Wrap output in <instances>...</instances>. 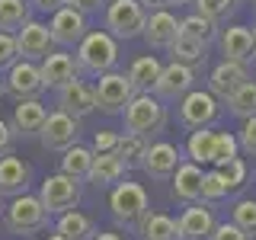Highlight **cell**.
Segmentation results:
<instances>
[{
    "mask_svg": "<svg viewBox=\"0 0 256 240\" xmlns=\"http://www.w3.org/2000/svg\"><path fill=\"white\" fill-rule=\"evenodd\" d=\"M74 61H77L80 74H90V77L112 74L118 64V42L102 29H90L84 36V42L77 45Z\"/></svg>",
    "mask_w": 256,
    "mask_h": 240,
    "instance_id": "1",
    "label": "cell"
},
{
    "mask_svg": "<svg viewBox=\"0 0 256 240\" xmlns=\"http://www.w3.org/2000/svg\"><path fill=\"white\" fill-rule=\"evenodd\" d=\"M125 118V134H134V138H154L166 128V106L160 100H154L150 93H134V100L125 106L122 112Z\"/></svg>",
    "mask_w": 256,
    "mask_h": 240,
    "instance_id": "2",
    "label": "cell"
},
{
    "mask_svg": "<svg viewBox=\"0 0 256 240\" xmlns=\"http://www.w3.org/2000/svg\"><path fill=\"white\" fill-rule=\"evenodd\" d=\"M109 208H112V218L122 224V228L138 230V224L148 218V212H150L148 189H144L141 182H128V180L118 182V186H112Z\"/></svg>",
    "mask_w": 256,
    "mask_h": 240,
    "instance_id": "3",
    "label": "cell"
},
{
    "mask_svg": "<svg viewBox=\"0 0 256 240\" xmlns=\"http://www.w3.org/2000/svg\"><path fill=\"white\" fill-rule=\"evenodd\" d=\"M48 218L52 214L42 208V202H38V196H16L10 198V205L4 208V224L10 234H38V230L48 228Z\"/></svg>",
    "mask_w": 256,
    "mask_h": 240,
    "instance_id": "4",
    "label": "cell"
},
{
    "mask_svg": "<svg viewBox=\"0 0 256 240\" xmlns=\"http://www.w3.org/2000/svg\"><path fill=\"white\" fill-rule=\"evenodd\" d=\"M38 202L48 214H68V212H77L80 205V182L70 180L64 173H52L45 176L42 189H38Z\"/></svg>",
    "mask_w": 256,
    "mask_h": 240,
    "instance_id": "5",
    "label": "cell"
},
{
    "mask_svg": "<svg viewBox=\"0 0 256 240\" xmlns=\"http://www.w3.org/2000/svg\"><path fill=\"white\" fill-rule=\"evenodd\" d=\"M144 20H148V10H144L138 0H112L106 6V29H109L112 38L141 36Z\"/></svg>",
    "mask_w": 256,
    "mask_h": 240,
    "instance_id": "6",
    "label": "cell"
},
{
    "mask_svg": "<svg viewBox=\"0 0 256 240\" xmlns=\"http://www.w3.org/2000/svg\"><path fill=\"white\" fill-rule=\"evenodd\" d=\"M221 116V106L208 90H192L180 100V122L189 132H202V128L214 125Z\"/></svg>",
    "mask_w": 256,
    "mask_h": 240,
    "instance_id": "7",
    "label": "cell"
},
{
    "mask_svg": "<svg viewBox=\"0 0 256 240\" xmlns=\"http://www.w3.org/2000/svg\"><path fill=\"white\" fill-rule=\"evenodd\" d=\"M93 100H96V109H102L106 116H116V112H125V106L134 100V90H132L125 74L112 70V74H102L96 80Z\"/></svg>",
    "mask_w": 256,
    "mask_h": 240,
    "instance_id": "8",
    "label": "cell"
},
{
    "mask_svg": "<svg viewBox=\"0 0 256 240\" xmlns=\"http://www.w3.org/2000/svg\"><path fill=\"white\" fill-rule=\"evenodd\" d=\"M13 38H16V52H20V61H29V64L45 61L48 54L54 52L52 32H48V26H45V22H38V20H29Z\"/></svg>",
    "mask_w": 256,
    "mask_h": 240,
    "instance_id": "9",
    "label": "cell"
},
{
    "mask_svg": "<svg viewBox=\"0 0 256 240\" xmlns=\"http://www.w3.org/2000/svg\"><path fill=\"white\" fill-rule=\"evenodd\" d=\"M80 138V122L77 118H70V116H64V112H48V118H45V125H42V132H38V141H42V148L45 150H68V148H74Z\"/></svg>",
    "mask_w": 256,
    "mask_h": 240,
    "instance_id": "10",
    "label": "cell"
},
{
    "mask_svg": "<svg viewBox=\"0 0 256 240\" xmlns=\"http://www.w3.org/2000/svg\"><path fill=\"white\" fill-rule=\"evenodd\" d=\"M42 74H38V64H29V61H16L10 70H6V84H4V93H10L16 102H26V100H38L42 93Z\"/></svg>",
    "mask_w": 256,
    "mask_h": 240,
    "instance_id": "11",
    "label": "cell"
},
{
    "mask_svg": "<svg viewBox=\"0 0 256 240\" xmlns=\"http://www.w3.org/2000/svg\"><path fill=\"white\" fill-rule=\"evenodd\" d=\"M221 42V54L224 61H234V64H244L250 68L256 61V32L250 26H230L218 36Z\"/></svg>",
    "mask_w": 256,
    "mask_h": 240,
    "instance_id": "12",
    "label": "cell"
},
{
    "mask_svg": "<svg viewBox=\"0 0 256 240\" xmlns=\"http://www.w3.org/2000/svg\"><path fill=\"white\" fill-rule=\"evenodd\" d=\"M192 90H196V70L170 61L164 70H160L150 96H154V100H182V96L192 93Z\"/></svg>",
    "mask_w": 256,
    "mask_h": 240,
    "instance_id": "13",
    "label": "cell"
},
{
    "mask_svg": "<svg viewBox=\"0 0 256 240\" xmlns=\"http://www.w3.org/2000/svg\"><path fill=\"white\" fill-rule=\"evenodd\" d=\"M48 32H52V42L54 45L77 48L80 42H84V36L90 32V26H86V16L68 10V6H61V10H54L52 22H48Z\"/></svg>",
    "mask_w": 256,
    "mask_h": 240,
    "instance_id": "14",
    "label": "cell"
},
{
    "mask_svg": "<svg viewBox=\"0 0 256 240\" xmlns=\"http://www.w3.org/2000/svg\"><path fill=\"white\" fill-rule=\"evenodd\" d=\"M180 164H182V157H180V148H176V144L154 141V144H148V150H144L141 170L148 173L150 180H170Z\"/></svg>",
    "mask_w": 256,
    "mask_h": 240,
    "instance_id": "15",
    "label": "cell"
},
{
    "mask_svg": "<svg viewBox=\"0 0 256 240\" xmlns=\"http://www.w3.org/2000/svg\"><path fill=\"white\" fill-rule=\"evenodd\" d=\"M38 74H42V86H45V90H61V86L70 84V80H80V68H77L74 54L52 52L42 64H38Z\"/></svg>",
    "mask_w": 256,
    "mask_h": 240,
    "instance_id": "16",
    "label": "cell"
},
{
    "mask_svg": "<svg viewBox=\"0 0 256 240\" xmlns=\"http://www.w3.org/2000/svg\"><path fill=\"white\" fill-rule=\"evenodd\" d=\"M29 180H32V166L22 157H16V154L0 157V198L26 196Z\"/></svg>",
    "mask_w": 256,
    "mask_h": 240,
    "instance_id": "17",
    "label": "cell"
},
{
    "mask_svg": "<svg viewBox=\"0 0 256 240\" xmlns=\"http://www.w3.org/2000/svg\"><path fill=\"white\" fill-rule=\"evenodd\" d=\"M176 228H180V240H212L218 221H214V212L205 202L202 205L196 202V205H189L186 212L180 214Z\"/></svg>",
    "mask_w": 256,
    "mask_h": 240,
    "instance_id": "18",
    "label": "cell"
},
{
    "mask_svg": "<svg viewBox=\"0 0 256 240\" xmlns=\"http://www.w3.org/2000/svg\"><path fill=\"white\" fill-rule=\"evenodd\" d=\"M96 109V100H93V86H86L84 80H70L68 86L58 90V112L70 118H86L90 112Z\"/></svg>",
    "mask_w": 256,
    "mask_h": 240,
    "instance_id": "19",
    "label": "cell"
},
{
    "mask_svg": "<svg viewBox=\"0 0 256 240\" xmlns=\"http://www.w3.org/2000/svg\"><path fill=\"white\" fill-rule=\"evenodd\" d=\"M250 80V70L244 68V64H234V61H221L218 68H212V74H208V93L214 96V100H228L234 90Z\"/></svg>",
    "mask_w": 256,
    "mask_h": 240,
    "instance_id": "20",
    "label": "cell"
},
{
    "mask_svg": "<svg viewBox=\"0 0 256 240\" xmlns=\"http://www.w3.org/2000/svg\"><path fill=\"white\" fill-rule=\"evenodd\" d=\"M141 36L148 38V45H150V48H170V42H173L176 36H180V20H176L170 10L148 13Z\"/></svg>",
    "mask_w": 256,
    "mask_h": 240,
    "instance_id": "21",
    "label": "cell"
},
{
    "mask_svg": "<svg viewBox=\"0 0 256 240\" xmlns=\"http://www.w3.org/2000/svg\"><path fill=\"white\" fill-rule=\"evenodd\" d=\"M170 180H173V198H180V202H189V205L202 202V180H205L202 166H196V164H189V160H182Z\"/></svg>",
    "mask_w": 256,
    "mask_h": 240,
    "instance_id": "22",
    "label": "cell"
},
{
    "mask_svg": "<svg viewBox=\"0 0 256 240\" xmlns=\"http://www.w3.org/2000/svg\"><path fill=\"white\" fill-rule=\"evenodd\" d=\"M45 118H48V109L42 106V102H38V100H26V102H16L10 128H13L16 138H29V134L42 132Z\"/></svg>",
    "mask_w": 256,
    "mask_h": 240,
    "instance_id": "23",
    "label": "cell"
},
{
    "mask_svg": "<svg viewBox=\"0 0 256 240\" xmlns=\"http://www.w3.org/2000/svg\"><path fill=\"white\" fill-rule=\"evenodd\" d=\"M160 70H164V64H160L154 54H141V58L132 61V68H128V84H132L134 93H150L160 77Z\"/></svg>",
    "mask_w": 256,
    "mask_h": 240,
    "instance_id": "24",
    "label": "cell"
},
{
    "mask_svg": "<svg viewBox=\"0 0 256 240\" xmlns=\"http://www.w3.org/2000/svg\"><path fill=\"white\" fill-rule=\"evenodd\" d=\"M125 173H128L125 164L116 154H93V166H90V176H86V180H90L93 186H118Z\"/></svg>",
    "mask_w": 256,
    "mask_h": 240,
    "instance_id": "25",
    "label": "cell"
},
{
    "mask_svg": "<svg viewBox=\"0 0 256 240\" xmlns=\"http://www.w3.org/2000/svg\"><path fill=\"white\" fill-rule=\"evenodd\" d=\"M54 234H61L64 240H93L100 230L90 214L84 212H68V214H58V224H54Z\"/></svg>",
    "mask_w": 256,
    "mask_h": 240,
    "instance_id": "26",
    "label": "cell"
},
{
    "mask_svg": "<svg viewBox=\"0 0 256 240\" xmlns=\"http://www.w3.org/2000/svg\"><path fill=\"white\" fill-rule=\"evenodd\" d=\"M166 52H170L173 64H182V68H192V70L202 68L205 58H208V48L198 45V42H192V38H186V36H176Z\"/></svg>",
    "mask_w": 256,
    "mask_h": 240,
    "instance_id": "27",
    "label": "cell"
},
{
    "mask_svg": "<svg viewBox=\"0 0 256 240\" xmlns=\"http://www.w3.org/2000/svg\"><path fill=\"white\" fill-rule=\"evenodd\" d=\"M138 234L141 240H180V228L170 214H160V212H148V218L138 224Z\"/></svg>",
    "mask_w": 256,
    "mask_h": 240,
    "instance_id": "28",
    "label": "cell"
},
{
    "mask_svg": "<svg viewBox=\"0 0 256 240\" xmlns=\"http://www.w3.org/2000/svg\"><path fill=\"white\" fill-rule=\"evenodd\" d=\"M180 36H186V38H192V42H198V45L208 48L214 38L221 36V29H218V22L192 13V16H186V20H180Z\"/></svg>",
    "mask_w": 256,
    "mask_h": 240,
    "instance_id": "29",
    "label": "cell"
},
{
    "mask_svg": "<svg viewBox=\"0 0 256 240\" xmlns=\"http://www.w3.org/2000/svg\"><path fill=\"white\" fill-rule=\"evenodd\" d=\"M90 166H93V150L90 148H84V144H74V148H68L64 150V157H61V173L64 176H70V180H86L90 176Z\"/></svg>",
    "mask_w": 256,
    "mask_h": 240,
    "instance_id": "30",
    "label": "cell"
},
{
    "mask_svg": "<svg viewBox=\"0 0 256 240\" xmlns=\"http://www.w3.org/2000/svg\"><path fill=\"white\" fill-rule=\"evenodd\" d=\"M214 138H218V132H212V128H202V132H189V141H186L189 164H196V166L212 164V157H214Z\"/></svg>",
    "mask_w": 256,
    "mask_h": 240,
    "instance_id": "31",
    "label": "cell"
},
{
    "mask_svg": "<svg viewBox=\"0 0 256 240\" xmlns=\"http://www.w3.org/2000/svg\"><path fill=\"white\" fill-rule=\"evenodd\" d=\"M29 22V4L26 0H0V32L16 36Z\"/></svg>",
    "mask_w": 256,
    "mask_h": 240,
    "instance_id": "32",
    "label": "cell"
},
{
    "mask_svg": "<svg viewBox=\"0 0 256 240\" xmlns=\"http://www.w3.org/2000/svg\"><path fill=\"white\" fill-rule=\"evenodd\" d=\"M224 102H228V109L234 112L237 118H244V122L246 118H256V84L246 80V84L240 86V90H234Z\"/></svg>",
    "mask_w": 256,
    "mask_h": 240,
    "instance_id": "33",
    "label": "cell"
},
{
    "mask_svg": "<svg viewBox=\"0 0 256 240\" xmlns=\"http://www.w3.org/2000/svg\"><path fill=\"white\" fill-rule=\"evenodd\" d=\"M144 150H148V141H144V138H134V134H118L116 157L125 164V170H141Z\"/></svg>",
    "mask_w": 256,
    "mask_h": 240,
    "instance_id": "34",
    "label": "cell"
},
{
    "mask_svg": "<svg viewBox=\"0 0 256 240\" xmlns=\"http://www.w3.org/2000/svg\"><path fill=\"white\" fill-rule=\"evenodd\" d=\"M230 224L240 228L246 237L253 240V234H256V202H253V198H244V202L234 205V212H230Z\"/></svg>",
    "mask_w": 256,
    "mask_h": 240,
    "instance_id": "35",
    "label": "cell"
},
{
    "mask_svg": "<svg viewBox=\"0 0 256 240\" xmlns=\"http://www.w3.org/2000/svg\"><path fill=\"white\" fill-rule=\"evenodd\" d=\"M237 150H240L237 134H230V132H218V138H214V157H212L214 170H218V166H228L230 160H237Z\"/></svg>",
    "mask_w": 256,
    "mask_h": 240,
    "instance_id": "36",
    "label": "cell"
},
{
    "mask_svg": "<svg viewBox=\"0 0 256 240\" xmlns=\"http://www.w3.org/2000/svg\"><path fill=\"white\" fill-rule=\"evenodd\" d=\"M192 4H196L198 16H205V20H212V22H221L234 13V0H192Z\"/></svg>",
    "mask_w": 256,
    "mask_h": 240,
    "instance_id": "37",
    "label": "cell"
},
{
    "mask_svg": "<svg viewBox=\"0 0 256 240\" xmlns=\"http://www.w3.org/2000/svg\"><path fill=\"white\" fill-rule=\"evenodd\" d=\"M224 196H230L228 192V182L221 180V173L218 170H212V173H205V180H202V202H218V198Z\"/></svg>",
    "mask_w": 256,
    "mask_h": 240,
    "instance_id": "38",
    "label": "cell"
},
{
    "mask_svg": "<svg viewBox=\"0 0 256 240\" xmlns=\"http://www.w3.org/2000/svg\"><path fill=\"white\" fill-rule=\"evenodd\" d=\"M218 173H221V180L228 182V192H234V189L244 186V180H246V164L237 157V160H230L228 166H218Z\"/></svg>",
    "mask_w": 256,
    "mask_h": 240,
    "instance_id": "39",
    "label": "cell"
},
{
    "mask_svg": "<svg viewBox=\"0 0 256 240\" xmlns=\"http://www.w3.org/2000/svg\"><path fill=\"white\" fill-rule=\"evenodd\" d=\"M116 148H118V134L116 132H109V128H100V132L93 134V154H116Z\"/></svg>",
    "mask_w": 256,
    "mask_h": 240,
    "instance_id": "40",
    "label": "cell"
},
{
    "mask_svg": "<svg viewBox=\"0 0 256 240\" xmlns=\"http://www.w3.org/2000/svg\"><path fill=\"white\" fill-rule=\"evenodd\" d=\"M20 61V52H16V38L0 32V70H10L13 64Z\"/></svg>",
    "mask_w": 256,
    "mask_h": 240,
    "instance_id": "41",
    "label": "cell"
},
{
    "mask_svg": "<svg viewBox=\"0 0 256 240\" xmlns=\"http://www.w3.org/2000/svg\"><path fill=\"white\" fill-rule=\"evenodd\" d=\"M237 144H240V148H244L250 157H256V118H246V122H244Z\"/></svg>",
    "mask_w": 256,
    "mask_h": 240,
    "instance_id": "42",
    "label": "cell"
},
{
    "mask_svg": "<svg viewBox=\"0 0 256 240\" xmlns=\"http://www.w3.org/2000/svg\"><path fill=\"white\" fill-rule=\"evenodd\" d=\"M102 4H106V0H64V6H68V10H74V13H80V16L96 13Z\"/></svg>",
    "mask_w": 256,
    "mask_h": 240,
    "instance_id": "43",
    "label": "cell"
},
{
    "mask_svg": "<svg viewBox=\"0 0 256 240\" xmlns=\"http://www.w3.org/2000/svg\"><path fill=\"white\" fill-rule=\"evenodd\" d=\"M212 240H250V237H246L240 228H234V224H218L214 234H212Z\"/></svg>",
    "mask_w": 256,
    "mask_h": 240,
    "instance_id": "44",
    "label": "cell"
},
{
    "mask_svg": "<svg viewBox=\"0 0 256 240\" xmlns=\"http://www.w3.org/2000/svg\"><path fill=\"white\" fill-rule=\"evenodd\" d=\"M13 141H16V134H13L10 122H4V118H0V157L13 154Z\"/></svg>",
    "mask_w": 256,
    "mask_h": 240,
    "instance_id": "45",
    "label": "cell"
},
{
    "mask_svg": "<svg viewBox=\"0 0 256 240\" xmlns=\"http://www.w3.org/2000/svg\"><path fill=\"white\" fill-rule=\"evenodd\" d=\"M138 4H141L148 13H157V10H170L173 0H138Z\"/></svg>",
    "mask_w": 256,
    "mask_h": 240,
    "instance_id": "46",
    "label": "cell"
},
{
    "mask_svg": "<svg viewBox=\"0 0 256 240\" xmlns=\"http://www.w3.org/2000/svg\"><path fill=\"white\" fill-rule=\"evenodd\" d=\"M32 4H36L38 10H61L64 0H32Z\"/></svg>",
    "mask_w": 256,
    "mask_h": 240,
    "instance_id": "47",
    "label": "cell"
},
{
    "mask_svg": "<svg viewBox=\"0 0 256 240\" xmlns=\"http://www.w3.org/2000/svg\"><path fill=\"white\" fill-rule=\"evenodd\" d=\"M93 240H125V237H122V234H112V230H100Z\"/></svg>",
    "mask_w": 256,
    "mask_h": 240,
    "instance_id": "48",
    "label": "cell"
},
{
    "mask_svg": "<svg viewBox=\"0 0 256 240\" xmlns=\"http://www.w3.org/2000/svg\"><path fill=\"white\" fill-rule=\"evenodd\" d=\"M48 240H64L61 234H54V230H52V234H48Z\"/></svg>",
    "mask_w": 256,
    "mask_h": 240,
    "instance_id": "49",
    "label": "cell"
},
{
    "mask_svg": "<svg viewBox=\"0 0 256 240\" xmlns=\"http://www.w3.org/2000/svg\"><path fill=\"white\" fill-rule=\"evenodd\" d=\"M173 4H192V0H173Z\"/></svg>",
    "mask_w": 256,
    "mask_h": 240,
    "instance_id": "50",
    "label": "cell"
},
{
    "mask_svg": "<svg viewBox=\"0 0 256 240\" xmlns=\"http://www.w3.org/2000/svg\"><path fill=\"white\" fill-rule=\"evenodd\" d=\"M0 218H4V205H0Z\"/></svg>",
    "mask_w": 256,
    "mask_h": 240,
    "instance_id": "51",
    "label": "cell"
},
{
    "mask_svg": "<svg viewBox=\"0 0 256 240\" xmlns=\"http://www.w3.org/2000/svg\"><path fill=\"white\" fill-rule=\"evenodd\" d=\"M0 96H4V84H0Z\"/></svg>",
    "mask_w": 256,
    "mask_h": 240,
    "instance_id": "52",
    "label": "cell"
},
{
    "mask_svg": "<svg viewBox=\"0 0 256 240\" xmlns=\"http://www.w3.org/2000/svg\"><path fill=\"white\" fill-rule=\"evenodd\" d=\"M234 4H237V0H234Z\"/></svg>",
    "mask_w": 256,
    "mask_h": 240,
    "instance_id": "53",
    "label": "cell"
},
{
    "mask_svg": "<svg viewBox=\"0 0 256 240\" xmlns=\"http://www.w3.org/2000/svg\"><path fill=\"white\" fill-rule=\"evenodd\" d=\"M253 32H256V29H253Z\"/></svg>",
    "mask_w": 256,
    "mask_h": 240,
    "instance_id": "54",
    "label": "cell"
}]
</instances>
